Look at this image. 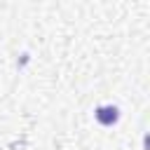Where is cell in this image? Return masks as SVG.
I'll use <instances>...</instances> for the list:
<instances>
[{
    "label": "cell",
    "instance_id": "cell-1",
    "mask_svg": "<svg viewBox=\"0 0 150 150\" xmlns=\"http://www.w3.org/2000/svg\"><path fill=\"white\" fill-rule=\"evenodd\" d=\"M96 117H98L103 124H110V122H115V120H117V110H115V108H98Z\"/></svg>",
    "mask_w": 150,
    "mask_h": 150
}]
</instances>
